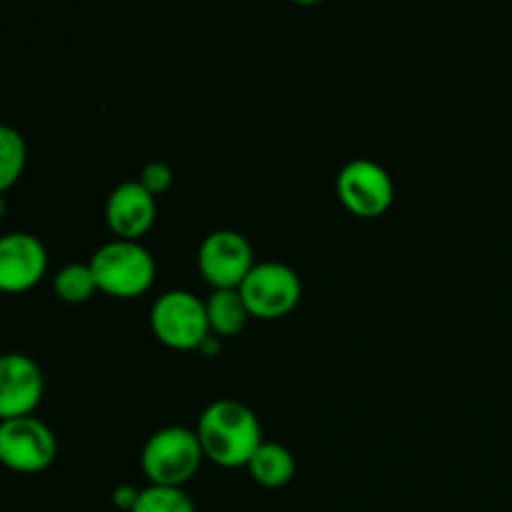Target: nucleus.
<instances>
[{
	"label": "nucleus",
	"instance_id": "39448f33",
	"mask_svg": "<svg viewBox=\"0 0 512 512\" xmlns=\"http://www.w3.org/2000/svg\"><path fill=\"white\" fill-rule=\"evenodd\" d=\"M240 295L250 315L258 318H280L288 315L303 295V280L283 260H260L240 283Z\"/></svg>",
	"mask_w": 512,
	"mask_h": 512
},
{
	"label": "nucleus",
	"instance_id": "f8f14e48",
	"mask_svg": "<svg viewBox=\"0 0 512 512\" xmlns=\"http://www.w3.org/2000/svg\"><path fill=\"white\" fill-rule=\"evenodd\" d=\"M253 475V480L263 488H283L293 480L295 475V458L285 445L263 440L258 450L253 453L250 463L245 465Z\"/></svg>",
	"mask_w": 512,
	"mask_h": 512
},
{
	"label": "nucleus",
	"instance_id": "ddd939ff",
	"mask_svg": "<svg viewBox=\"0 0 512 512\" xmlns=\"http://www.w3.org/2000/svg\"><path fill=\"white\" fill-rule=\"evenodd\" d=\"M205 310H208L210 333L215 335H235L245 328L248 323V305H245L243 295L238 288L228 290H213L205 300Z\"/></svg>",
	"mask_w": 512,
	"mask_h": 512
},
{
	"label": "nucleus",
	"instance_id": "9b49d317",
	"mask_svg": "<svg viewBox=\"0 0 512 512\" xmlns=\"http://www.w3.org/2000/svg\"><path fill=\"white\" fill-rule=\"evenodd\" d=\"M155 215H158L155 195L148 193L138 180H123L110 190L105 220L118 238L138 240L153 228Z\"/></svg>",
	"mask_w": 512,
	"mask_h": 512
},
{
	"label": "nucleus",
	"instance_id": "f3484780",
	"mask_svg": "<svg viewBox=\"0 0 512 512\" xmlns=\"http://www.w3.org/2000/svg\"><path fill=\"white\" fill-rule=\"evenodd\" d=\"M138 183L153 195L163 193V190H168L170 183H173V168H170L168 163H163V160H150V163H145L143 170H140Z\"/></svg>",
	"mask_w": 512,
	"mask_h": 512
},
{
	"label": "nucleus",
	"instance_id": "6e6552de",
	"mask_svg": "<svg viewBox=\"0 0 512 512\" xmlns=\"http://www.w3.org/2000/svg\"><path fill=\"white\" fill-rule=\"evenodd\" d=\"M253 265V245L233 228L213 230L198 248V268L213 290L240 288Z\"/></svg>",
	"mask_w": 512,
	"mask_h": 512
},
{
	"label": "nucleus",
	"instance_id": "dca6fc26",
	"mask_svg": "<svg viewBox=\"0 0 512 512\" xmlns=\"http://www.w3.org/2000/svg\"><path fill=\"white\" fill-rule=\"evenodd\" d=\"M130 512H198L190 495L183 488L168 485H148L140 490L138 503Z\"/></svg>",
	"mask_w": 512,
	"mask_h": 512
},
{
	"label": "nucleus",
	"instance_id": "f03ea898",
	"mask_svg": "<svg viewBox=\"0 0 512 512\" xmlns=\"http://www.w3.org/2000/svg\"><path fill=\"white\" fill-rule=\"evenodd\" d=\"M203 458V445L195 430L185 425H165L145 440L140 465L150 485L183 488V483L198 473Z\"/></svg>",
	"mask_w": 512,
	"mask_h": 512
},
{
	"label": "nucleus",
	"instance_id": "9d476101",
	"mask_svg": "<svg viewBox=\"0 0 512 512\" xmlns=\"http://www.w3.org/2000/svg\"><path fill=\"white\" fill-rule=\"evenodd\" d=\"M43 390V370L30 355H0V418L13 420L33 415L43 400Z\"/></svg>",
	"mask_w": 512,
	"mask_h": 512
},
{
	"label": "nucleus",
	"instance_id": "20e7f679",
	"mask_svg": "<svg viewBox=\"0 0 512 512\" xmlns=\"http://www.w3.org/2000/svg\"><path fill=\"white\" fill-rule=\"evenodd\" d=\"M155 338L175 350H198L210 335L205 300L190 290H165L150 308Z\"/></svg>",
	"mask_w": 512,
	"mask_h": 512
},
{
	"label": "nucleus",
	"instance_id": "423d86ee",
	"mask_svg": "<svg viewBox=\"0 0 512 512\" xmlns=\"http://www.w3.org/2000/svg\"><path fill=\"white\" fill-rule=\"evenodd\" d=\"M58 455L53 428L35 415L3 420L0 425V465L15 473H43Z\"/></svg>",
	"mask_w": 512,
	"mask_h": 512
},
{
	"label": "nucleus",
	"instance_id": "412c9836",
	"mask_svg": "<svg viewBox=\"0 0 512 512\" xmlns=\"http://www.w3.org/2000/svg\"><path fill=\"white\" fill-rule=\"evenodd\" d=\"M0 425H3V418H0Z\"/></svg>",
	"mask_w": 512,
	"mask_h": 512
},
{
	"label": "nucleus",
	"instance_id": "7ed1b4c3",
	"mask_svg": "<svg viewBox=\"0 0 512 512\" xmlns=\"http://www.w3.org/2000/svg\"><path fill=\"white\" fill-rule=\"evenodd\" d=\"M95 285L115 298L143 295L155 280V258L138 240H108L88 260Z\"/></svg>",
	"mask_w": 512,
	"mask_h": 512
},
{
	"label": "nucleus",
	"instance_id": "0eeeda50",
	"mask_svg": "<svg viewBox=\"0 0 512 512\" xmlns=\"http://www.w3.org/2000/svg\"><path fill=\"white\" fill-rule=\"evenodd\" d=\"M335 190H338L340 203L360 218L383 215L395 198L390 173L378 160L370 158L348 160L335 178Z\"/></svg>",
	"mask_w": 512,
	"mask_h": 512
},
{
	"label": "nucleus",
	"instance_id": "6ab92c4d",
	"mask_svg": "<svg viewBox=\"0 0 512 512\" xmlns=\"http://www.w3.org/2000/svg\"><path fill=\"white\" fill-rule=\"evenodd\" d=\"M198 350H200V353H205V355H213V353H218V350H220V343H218V338H215V335L210 333L208 338L203 340V345H200Z\"/></svg>",
	"mask_w": 512,
	"mask_h": 512
},
{
	"label": "nucleus",
	"instance_id": "1a4fd4ad",
	"mask_svg": "<svg viewBox=\"0 0 512 512\" xmlns=\"http://www.w3.org/2000/svg\"><path fill=\"white\" fill-rule=\"evenodd\" d=\"M48 250L33 233L13 230L0 235V293H25L43 280Z\"/></svg>",
	"mask_w": 512,
	"mask_h": 512
},
{
	"label": "nucleus",
	"instance_id": "4468645a",
	"mask_svg": "<svg viewBox=\"0 0 512 512\" xmlns=\"http://www.w3.org/2000/svg\"><path fill=\"white\" fill-rule=\"evenodd\" d=\"M28 163V145L13 125L0 123V193L13 188Z\"/></svg>",
	"mask_w": 512,
	"mask_h": 512
},
{
	"label": "nucleus",
	"instance_id": "aec40b11",
	"mask_svg": "<svg viewBox=\"0 0 512 512\" xmlns=\"http://www.w3.org/2000/svg\"><path fill=\"white\" fill-rule=\"evenodd\" d=\"M5 210H8V203H5V198H3V193H0V220H3V215H5Z\"/></svg>",
	"mask_w": 512,
	"mask_h": 512
},
{
	"label": "nucleus",
	"instance_id": "2eb2a0df",
	"mask_svg": "<svg viewBox=\"0 0 512 512\" xmlns=\"http://www.w3.org/2000/svg\"><path fill=\"white\" fill-rule=\"evenodd\" d=\"M53 290L65 303H85L98 290L88 263H68L55 273Z\"/></svg>",
	"mask_w": 512,
	"mask_h": 512
},
{
	"label": "nucleus",
	"instance_id": "f257e3e1",
	"mask_svg": "<svg viewBox=\"0 0 512 512\" xmlns=\"http://www.w3.org/2000/svg\"><path fill=\"white\" fill-rule=\"evenodd\" d=\"M200 445L205 458L223 468L248 465L255 450L263 445V428L253 410L233 398H220L205 405L198 418Z\"/></svg>",
	"mask_w": 512,
	"mask_h": 512
},
{
	"label": "nucleus",
	"instance_id": "a211bd4d",
	"mask_svg": "<svg viewBox=\"0 0 512 512\" xmlns=\"http://www.w3.org/2000/svg\"><path fill=\"white\" fill-rule=\"evenodd\" d=\"M138 495H140V490L135 488V485L123 483V485H118V488L113 490V503L118 505L120 510L130 512L135 508V503H138Z\"/></svg>",
	"mask_w": 512,
	"mask_h": 512
}]
</instances>
